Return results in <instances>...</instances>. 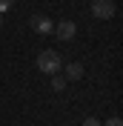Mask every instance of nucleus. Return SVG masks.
Returning a JSON list of instances; mask_svg holds the SVG:
<instances>
[{"instance_id": "f257e3e1", "label": "nucleus", "mask_w": 123, "mask_h": 126, "mask_svg": "<svg viewBox=\"0 0 123 126\" xmlns=\"http://www.w3.org/2000/svg\"><path fill=\"white\" fill-rule=\"evenodd\" d=\"M60 66H63V60H60V55H57L54 49H43L37 55V69L43 72V75H57Z\"/></svg>"}, {"instance_id": "f03ea898", "label": "nucleus", "mask_w": 123, "mask_h": 126, "mask_svg": "<svg viewBox=\"0 0 123 126\" xmlns=\"http://www.w3.org/2000/svg\"><path fill=\"white\" fill-rule=\"evenodd\" d=\"M89 12H92L97 20H109V17H115L117 6L112 3V0H92V6H89Z\"/></svg>"}, {"instance_id": "7ed1b4c3", "label": "nucleus", "mask_w": 123, "mask_h": 126, "mask_svg": "<svg viewBox=\"0 0 123 126\" xmlns=\"http://www.w3.org/2000/svg\"><path fill=\"white\" fill-rule=\"evenodd\" d=\"M29 26L37 32V34H52V32H54L52 17H46V15H31L29 17Z\"/></svg>"}, {"instance_id": "20e7f679", "label": "nucleus", "mask_w": 123, "mask_h": 126, "mask_svg": "<svg viewBox=\"0 0 123 126\" xmlns=\"http://www.w3.org/2000/svg\"><path fill=\"white\" fill-rule=\"evenodd\" d=\"M57 40H72L77 34V26H75V20H60V23H54V32H52Z\"/></svg>"}, {"instance_id": "39448f33", "label": "nucleus", "mask_w": 123, "mask_h": 126, "mask_svg": "<svg viewBox=\"0 0 123 126\" xmlns=\"http://www.w3.org/2000/svg\"><path fill=\"white\" fill-rule=\"evenodd\" d=\"M63 78H66V83L69 80H83V63H66V72H63Z\"/></svg>"}, {"instance_id": "423d86ee", "label": "nucleus", "mask_w": 123, "mask_h": 126, "mask_svg": "<svg viewBox=\"0 0 123 126\" xmlns=\"http://www.w3.org/2000/svg\"><path fill=\"white\" fill-rule=\"evenodd\" d=\"M52 89L54 92H63L66 89V78H52Z\"/></svg>"}, {"instance_id": "0eeeda50", "label": "nucleus", "mask_w": 123, "mask_h": 126, "mask_svg": "<svg viewBox=\"0 0 123 126\" xmlns=\"http://www.w3.org/2000/svg\"><path fill=\"white\" fill-rule=\"evenodd\" d=\"M15 3L17 0H0V15H6L9 9H15Z\"/></svg>"}, {"instance_id": "6e6552de", "label": "nucleus", "mask_w": 123, "mask_h": 126, "mask_svg": "<svg viewBox=\"0 0 123 126\" xmlns=\"http://www.w3.org/2000/svg\"><path fill=\"white\" fill-rule=\"evenodd\" d=\"M100 126H123V120L120 118H109L106 123H100Z\"/></svg>"}, {"instance_id": "1a4fd4ad", "label": "nucleus", "mask_w": 123, "mask_h": 126, "mask_svg": "<svg viewBox=\"0 0 123 126\" xmlns=\"http://www.w3.org/2000/svg\"><path fill=\"white\" fill-rule=\"evenodd\" d=\"M83 126H100V120H97V118H86Z\"/></svg>"}, {"instance_id": "9d476101", "label": "nucleus", "mask_w": 123, "mask_h": 126, "mask_svg": "<svg viewBox=\"0 0 123 126\" xmlns=\"http://www.w3.org/2000/svg\"><path fill=\"white\" fill-rule=\"evenodd\" d=\"M0 29H3V15H0Z\"/></svg>"}]
</instances>
